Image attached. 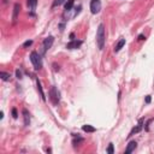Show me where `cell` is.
Masks as SVG:
<instances>
[{
  "mask_svg": "<svg viewBox=\"0 0 154 154\" xmlns=\"http://www.w3.org/2000/svg\"><path fill=\"white\" fill-rule=\"evenodd\" d=\"M105 41H106V35H105V25L102 23L99 24L98 31H96V43L100 51H102L105 47Z\"/></svg>",
  "mask_w": 154,
  "mask_h": 154,
  "instance_id": "1",
  "label": "cell"
},
{
  "mask_svg": "<svg viewBox=\"0 0 154 154\" xmlns=\"http://www.w3.org/2000/svg\"><path fill=\"white\" fill-rule=\"evenodd\" d=\"M30 61H31V64L34 65L35 70H40L42 68V59H41V56L37 52L34 51L30 53Z\"/></svg>",
  "mask_w": 154,
  "mask_h": 154,
  "instance_id": "2",
  "label": "cell"
},
{
  "mask_svg": "<svg viewBox=\"0 0 154 154\" xmlns=\"http://www.w3.org/2000/svg\"><path fill=\"white\" fill-rule=\"evenodd\" d=\"M49 100L52 101V104H53L54 106H58V105H59L60 94H59V92H58V89H57L54 86L51 87V89H49Z\"/></svg>",
  "mask_w": 154,
  "mask_h": 154,
  "instance_id": "3",
  "label": "cell"
},
{
  "mask_svg": "<svg viewBox=\"0 0 154 154\" xmlns=\"http://www.w3.org/2000/svg\"><path fill=\"white\" fill-rule=\"evenodd\" d=\"M101 11V1L100 0H90V12L96 15Z\"/></svg>",
  "mask_w": 154,
  "mask_h": 154,
  "instance_id": "4",
  "label": "cell"
},
{
  "mask_svg": "<svg viewBox=\"0 0 154 154\" xmlns=\"http://www.w3.org/2000/svg\"><path fill=\"white\" fill-rule=\"evenodd\" d=\"M53 42H54V37H53V36H48V37L45 39V40H43V52H46L47 49H49V48L52 47Z\"/></svg>",
  "mask_w": 154,
  "mask_h": 154,
  "instance_id": "5",
  "label": "cell"
},
{
  "mask_svg": "<svg viewBox=\"0 0 154 154\" xmlns=\"http://www.w3.org/2000/svg\"><path fill=\"white\" fill-rule=\"evenodd\" d=\"M82 43L83 42L80 41V40H71V41L66 45V48H68V49H76V48H78L81 46Z\"/></svg>",
  "mask_w": 154,
  "mask_h": 154,
  "instance_id": "6",
  "label": "cell"
},
{
  "mask_svg": "<svg viewBox=\"0 0 154 154\" xmlns=\"http://www.w3.org/2000/svg\"><path fill=\"white\" fill-rule=\"evenodd\" d=\"M136 147H137V142H136V141H130V142H129V145L126 146V149H125V154L133 153L134 150L136 149Z\"/></svg>",
  "mask_w": 154,
  "mask_h": 154,
  "instance_id": "7",
  "label": "cell"
},
{
  "mask_svg": "<svg viewBox=\"0 0 154 154\" xmlns=\"http://www.w3.org/2000/svg\"><path fill=\"white\" fill-rule=\"evenodd\" d=\"M19 10H21V6H19V4H15V7H13V16H12V21H13V23L17 21L18 13H19Z\"/></svg>",
  "mask_w": 154,
  "mask_h": 154,
  "instance_id": "8",
  "label": "cell"
},
{
  "mask_svg": "<svg viewBox=\"0 0 154 154\" xmlns=\"http://www.w3.org/2000/svg\"><path fill=\"white\" fill-rule=\"evenodd\" d=\"M23 117H24V125H28L30 124V114H29V112H28V110L27 108H23Z\"/></svg>",
  "mask_w": 154,
  "mask_h": 154,
  "instance_id": "9",
  "label": "cell"
},
{
  "mask_svg": "<svg viewBox=\"0 0 154 154\" xmlns=\"http://www.w3.org/2000/svg\"><path fill=\"white\" fill-rule=\"evenodd\" d=\"M124 46H125V39H120L119 41L117 42V45L114 46V52H119Z\"/></svg>",
  "mask_w": 154,
  "mask_h": 154,
  "instance_id": "10",
  "label": "cell"
},
{
  "mask_svg": "<svg viewBox=\"0 0 154 154\" xmlns=\"http://www.w3.org/2000/svg\"><path fill=\"white\" fill-rule=\"evenodd\" d=\"M141 123H142V120L140 122V124H138V125H136L135 128H133V130H131V131H130V134L128 135V137L133 136L134 134H137V133H140V131H141V130H142V124H141Z\"/></svg>",
  "mask_w": 154,
  "mask_h": 154,
  "instance_id": "11",
  "label": "cell"
},
{
  "mask_svg": "<svg viewBox=\"0 0 154 154\" xmlns=\"http://www.w3.org/2000/svg\"><path fill=\"white\" fill-rule=\"evenodd\" d=\"M36 86H37V90H39V93H40V95H41V99H42L43 101H46V96H45V93H43V89H42V86H41V82L36 81Z\"/></svg>",
  "mask_w": 154,
  "mask_h": 154,
  "instance_id": "12",
  "label": "cell"
},
{
  "mask_svg": "<svg viewBox=\"0 0 154 154\" xmlns=\"http://www.w3.org/2000/svg\"><path fill=\"white\" fill-rule=\"evenodd\" d=\"M82 130H83L84 133H95V131H96V129H95L94 126L89 125V124L83 125V126H82Z\"/></svg>",
  "mask_w": 154,
  "mask_h": 154,
  "instance_id": "13",
  "label": "cell"
},
{
  "mask_svg": "<svg viewBox=\"0 0 154 154\" xmlns=\"http://www.w3.org/2000/svg\"><path fill=\"white\" fill-rule=\"evenodd\" d=\"M73 5H75V0H68L65 3V11H71Z\"/></svg>",
  "mask_w": 154,
  "mask_h": 154,
  "instance_id": "14",
  "label": "cell"
},
{
  "mask_svg": "<svg viewBox=\"0 0 154 154\" xmlns=\"http://www.w3.org/2000/svg\"><path fill=\"white\" fill-rule=\"evenodd\" d=\"M0 77H1V80L3 81H10V77H11V75H10L9 72H5V71H1L0 72Z\"/></svg>",
  "mask_w": 154,
  "mask_h": 154,
  "instance_id": "15",
  "label": "cell"
},
{
  "mask_svg": "<svg viewBox=\"0 0 154 154\" xmlns=\"http://www.w3.org/2000/svg\"><path fill=\"white\" fill-rule=\"evenodd\" d=\"M37 5V0H28V7L31 10H34Z\"/></svg>",
  "mask_w": 154,
  "mask_h": 154,
  "instance_id": "16",
  "label": "cell"
},
{
  "mask_svg": "<svg viewBox=\"0 0 154 154\" xmlns=\"http://www.w3.org/2000/svg\"><path fill=\"white\" fill-rule=\"evenodd\" d=\"M66 0H54L53 1V4H52V7H57V6H59V5L64 4Z\"/></svg>",
  "mask_w": 154,
  "mask_h": 154,
  "instance_id": "17",
  "label": "cell"
},
{
  "mask_svg": "<svg viewBox=\"0 0 154 154\" xmlns=\"http://www.w3.org/2000/svg\"><path fill=\"white\" fill-rule=\"evenodd\" d=\"M106 152H107L108 154H113V153H114V149H113V143H110V145H108Z\"/></svg>",
  "mask_w": 154,
  "mask_h": 154,
  "instance_id": "18",
  "label": "cell"
},
{
  "mask_svg": "<svg viewBox=\"0 0 154 154\" xmlns=\"http://www.w3.org/2000/svg\"><path fill=\"white\" fill-rule=\"evenodd\" d=\"M31 45H33V41H31V40H28V41H25V42L23 43V47H24V48L30 47Z\"/></svg>",
  "mask_w": 154,
  "mask_h": 154,
  "instance_id": "19",
  "label": "cell"
},
{
  "mask_svg": "<svg viewBox=\"0 0 154 154\" xmlns=\"http://www.w3.org/2000/svg\"><path fill=\"white\" fill-rule=\"evenodd\" d=\"M16 76H17L18 80H21V78H22V72H21V70H19V69L16 70Z\"/></svg>",
  "mask_w": 154,
  "mask_h": 154,
  "instance_id": "20",
  "label": "cell"
},
{
  "mask_svg": "<svg viewBox=\"0 0 154 154\" xmlns=\"http://www.w3.org/2000/svg\"><path fill=\"white\" fill-rule=\"evenodd\" d=\"M12 116H13V118H15V119H17V118H18L17 110H16V108H12Z\"/></svg>",
  "mask_w": 154,
  "mask_h": 154,
  "instance_id": "21",
  "label": "cell"
},
{
  "mask_svg": "<svg viewBox=\"0 0 154 154\" xmlns=\"http://www.w3.org/2000/svg\"><path fill=\"white\" fill-rule=\"evenodd\" d=\"M137 39H138L140 41H142V40H146V36H145V35H143V34H140V35H138V37H137Z\"/></svg>",
  "mask_w": 154,
  "mask_h": 154,
  "instance_id": "22",
  "label": "cell"
},
{
  "mask_svg": "<svg viewBox=\"0 0 154 154\" xmlns=\"http://www.w3.org/2000/svg\"><path fill=\"white\" fill-rule=\"evenodd\" d=\"M150 100H152V98H150V95H147L146 96V104H149Z\"/></svg>",
  "mask_w": 154,
  "mask_h": 154,
  "instance_id": "23",
  "label": "cell"
},
{
  "mask_svg": "<svg viewBox=\"0 0 154 154\" xmlns=\"http://www.w3.org/2000/svg\"><path fill=\"white\" fill-rule=\"evenodd\" d=\"M73 37H75V34H73V33H72V34H70V39H71V40H75Z\"/></svg>",
  "mask_w": 154,
  "mask_h": 154,
  "instance_id": "24",
  "label": "cell"
}]
</instances>
